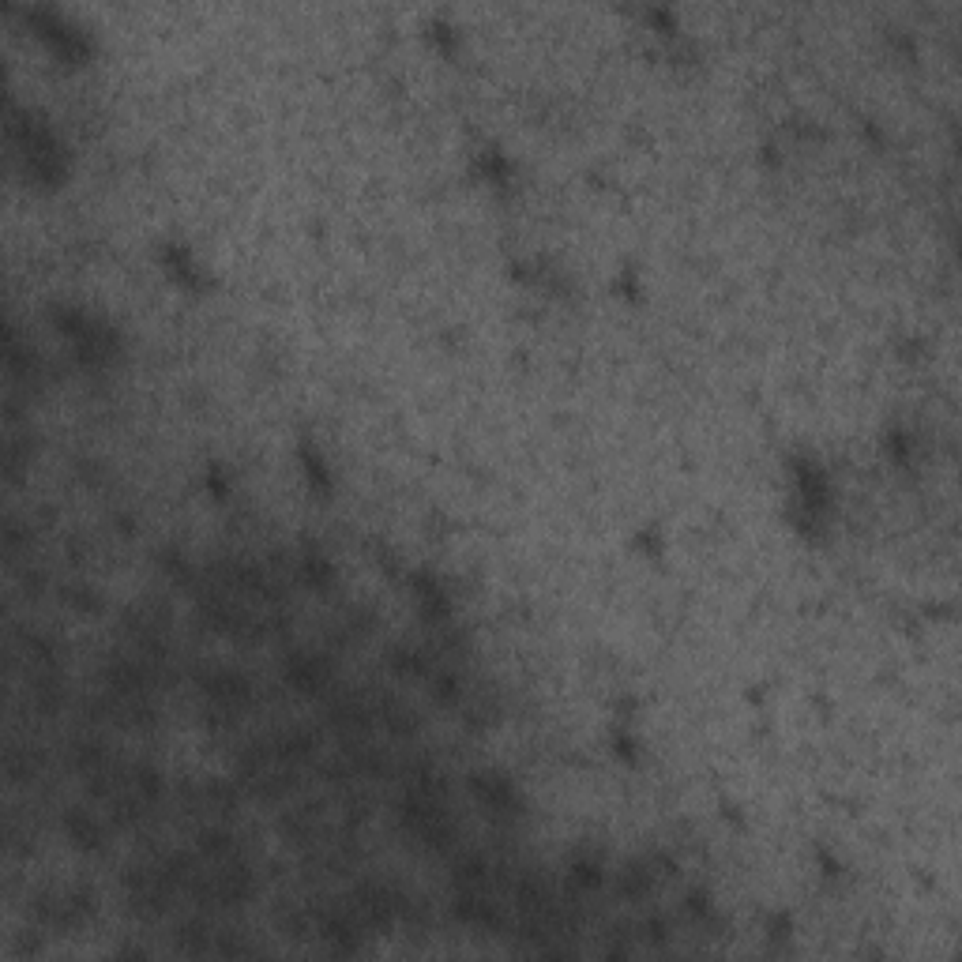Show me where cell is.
Masks as SVG:
<instances>
[{"instance_id":"1","label":"cell","mask_w":962,"mask_h":962,"mask_svg":"<svg viewBox=\"0 0 962 962\" xmlns=\"http://www.w3.org/2000/svg\"><path fill=\"white\" fill-rule=\"evenodd\" d=\"M12 136L19 143V155L27 162V170L34 177H57L61 173V151H57V140L49 136L46 125H38L31 113L27 117H16L12 121Z\"/></svg>"},{"instance_id":"2","label":"cell","mask_w":962,"mask_h":962,"mask_svg":"<svg viewBox=\"0 0 962 962\" xmlns=\"http://www.w3.org/2000/svg\"><path fill=\"white\" fill-rule=\"evenodd\" d=\"M286 673H290V681H294L301 692H320V688H327V681H331L324 658H312V654H294Z\"/></svg>"},{"instance_id":"3","label":"cell","mask_w":962,"mask_h":962,"mask_svg":"<svg viewBox=\"0 0 962 962\" xmlns=\"http://www.w3.org/2000/svg\"><path fill=\"white\" fill-rule=\"evenodd\" d=\"M64 827H68V835H72V842H76V846H102V823L94 820L91 812L72 808V812H68V820H64Z\"/></svg>"}]
</instances>
